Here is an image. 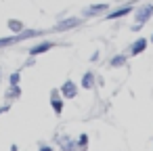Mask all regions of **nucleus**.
Listing matches in <instances>:
<instances>
[{"instance_id": "1", "label": "nucleus", "mask_w": 153, "mask_h": 151, "mask_svg": "<svg viewBox=\"0 0 153 151\" xmlns=\"http://www.w3.org/2000/svg\"><path fill=\"white\" fill-rule=\"evenodd\" d=\"M151 15H153V4H140L138 9H136V19H138V23H147L149 19H151Z\"/></svg>"}, {"instance_id": "2", "label": "nucleus", "mask_w": 153, "mask_h": 151, "mask_svg": "<svg viewBox=\"0 0 153 151\" xmlns=\"http://www.w3.org/2000/svg\"><path fill=\"white\" fill-rule=\"evenodd\" d=\"M80 23H82V19H78V17H69V19H63V21H59V23L55 25V30H57V32H65V30L78 28Z\"/></svg>"}, {"instance_id": "3", "label": "nucleus", "mask_w": 153, "mask_h": 151, "mask_svg": "<svg viewBox=\"0 0 153 151\" xmlns=\"http://www.w3.org/2000/svg\"><path fill=\"white\" fill-rule=\"evenodd\" d=\"M61 94H63L65 99H76V94H78L76 82H74V80H65V84L61 86Z\"/></svg>"}, {"instance_id": "4", "label": "nucleus", "mask_w": 153, "mask_h": 151, "mask_svg": "<svg viewBox=\"0 0 153 151\" xmlns=\"http://www.w3.org/2000/svg\"><path fill=\"white\" fill-rule=\"evenodd\" d=\"M107 9H109L107 2H103V4H92V7H86V9L82 11V15H84V17H94V15H99V13L107 11Z\"/></svg>"}, {"instance_id": "5", "label": "nucleus", "mask_w": 153, "mask_h": 151, "mask_svg": "<svg viewBox=\"0 0 153 151\" xmlns=\"http://www.w3.org/2000/svg\"><path fill=\"white\" fill-rule=\"evenodd\" d=\"M55 44L53 42H40V44H36V46H32L27 53L32 55V57H38V55H42V53H46V51H51Z\"/></svg>"}, {"instance_id": "6", "label": "nucleus", "mask_w": 153, "mask_h": 151, "mask_svg": "<svg viewBox=\"0 0 153 151\" xmlns=\"http://www.w3.org/2000/svg\"><path fill=\"white\" fill-rule=\"evenodd\" d=\"M51 107H53V111H55L57 115L63 111V101L59 99V92H57V90L51 92Z\"/></svg>"}, {"instance_id": "7", "label": "nucleus", "mask_w": 153, "mask_h": 151, "mask_svg": "<svg viewBox=\"0 0 153 151\" xmlns=\"http://www.w3.org/2000/svg\"><path fill=\"white\" fill-rule=\"evenodd\" d=\"M145 48H147V40H145V38H138V40H134V42H132L130 53H132V55H140Z\"/></svg>"}, {"instance_id": "8", "label": "nucleus", "mask_w": 153, "mask_h": 151, "mask_svg": "<svg viewBox=\"0 0 153 151\" xmlns=\"http://www.w3.org/2000/svg\"><path fill=\"white\" fill-rule=\"evenodd\" d=\"M132 11V7H122V9H117V11H113V13H109L107 15V19H120V17H124V15H128Z\"/></svg>"}, {"instance_id": "9", "label": "nucleus", "mask_w": 153, "mask_h": 151, "mask_svg": "<svg viewBox=\"0 0 153 151\" xmlns=\"http://www.w3.org/2000/svg\"><path fill=\"white\" fill-rule=\"evenodd\" d=\"M94 86V76H92V71H86L84 76H82V88H92Z\"/></svg>"}, {"instance_id": "10", "label": "nucleus", "mask_w": 153, "mask_h": 151, "mask_svg": "<svg viewBox=\"0 0 153 151\" xmlns=\"http://www.w3.org/2000/svg\"><path fill=\"white\" fill-rule=\"evenodd\" d=\"M17 42H21V40H19V34L9 36V38H0V48H7V46H11V44H17Z\"/></svg>"}, {"instance_id": "11", "label": "nucleus", "mask_w": 153, "mask_h": 151, "mask_svg": "<svg viewBox=\"0 0 153 151\" xmlns=\"http://www.w3.org/2000/svg\"><path fill=\"white\" fill-rule=\"evenodd\" d=\"M7 25H9V30H11L13 34H19V32L23 30V23H21V21H17V19H9V23H7Z\"/></svg>"}, {"instance_id": "12", "label": "nucleus", "mask_w": 153, "mask_h": 151, "mask_svg": "<svg viewBox=\"0 0 153 151\" xmlns=\"http://www.w3.org/2000/svg\"><path fill=\"white\" fill-rule=\"evenodd\" d=\"M13 97H15V99H17V97H21V88H19V84H15V86H11V88H9V92H7V99L11 101Z\"/></svg>"}, {"instance_id": "13", "label": "nucleus", "mask_w": 153, "mask_h": 151, "mask_svg": "<svg viewBox=\"0 0 153 151\" xmlns=\"http://www.w3.org/2000/svg\"><path fill=\"white\" fill-rule=\"evenodd\" d=\"M126 63V57L124 55H115L113 59H111V67H120V65H124Z\"/></svg>"}, {"instance_id": "14", "label": "nucleus", "mask_w": 153, "mask_h": 151, "mask_svg": "<svg viewBox=\"0 0 153 151\" xmlns=\"http://www.w3.org/2000/svg\"><path fill=\"white\" fill-rule=\"evenodd\" d=\"M19 80H21V74H19V71H13V74L9 76V84H11V86L19 84Z\"/></svg>"}, {"instance_id": "15", "label": "nucleus", "mask_w": 153, "mask_h": 151, "mask_svg": "<svg viewBox=\"0 0 153 151\" xmlns=\"http://www.w3.org/2000/svg\"><path fill=\"white\" fill-rule=\"evenodd\" d=\"M88 145V134H80V138H78V147H86Z\"/></svg>"}, {"instance_id": "16", "label": "nucleus", "mask_w": 153, "mask_h": 151, "mask_svg": "<svg viewBox=\"0 0 153 151\" xmlns=\"http://www.w3.org/2000/svg\"><path fill=\"white\" fill-rule=\"evenodd\" d=\"M11 109V103H7V105H2V107H0V115H2V113H7Z\"/></svg>"}, {"instance_id": "17", "label": "nucleus", "mask_w": 153, "mask_h": 151, "mask_svg": "<svg viewBox=\"0 0 153 151\" xmlns=\"http://www.w3.org/2000/svg\"><path fill=\"white\" fill-rule=\"evenodd\" d=\"M40 149H42V151H51L53 147H51V145H46V143H40Z\"/></svg>"}, {"instance_id": "18", "label": "nucleus", "mask_w": 153, "mask_h": 151, "mask_svg": "<svg viewBox=\"0 0 153 151\" xmlns=\"http://www.w3.org/2000/svg\"><path fill=\"white\" fill-rule=\"evenodd\" d=\"M151 42H153V36H151Z\"/></svg>"}]
</instances>
